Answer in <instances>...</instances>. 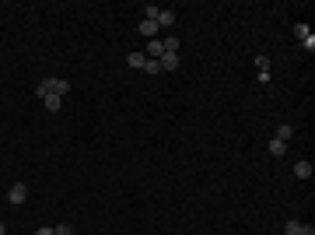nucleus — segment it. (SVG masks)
<instances>
[{"label": "nucleus", "mask_w": 315, "mask_h": 235, "mask_svg": "<svg viewBox=\"0 0 315 235\" xmlns=\"http://www.w3.org/2000/svg\"><path fill=\"white\" fill-rule=\"evenodd\" d=\"M161 46H165V53H179V39H161Z\"/></svg>", "instance_id": "13"}, {"label": "nucleus", "mask_w": 315, "mask_h": 235, "mask_svg": "<svg viewBox=\"0 0 315 235\" xmlns=\"http://www.w3.org/2000/svg\"><path fill=\"white\" fill-rule=\"evenodd\" d=\"M252 67H256L259 74H270V56H263V53H259L256 60H252Z\"/></svg>", "instance_id": "10"}, {"label": "nucleus", "mask_w": 315, "mask_h": 235, "mask_svg": "<svg viewBox=\"0 0 315 235\" xmlns=\"http://www.w3.org/2000/svg\"><path fill=\"white\" fill-rule=\"evenodd\" d=\"M42 102H46V109H49V112H60V106H63V98H60V95H53V92H49L46 98H42Z\"/></svg>", "instance_id": "9"}, {"label": "nucleus", "mask_w": 315, "mask_h": 235, "mask_svg": "<svg viewBox=\"0 0 315 235\" xmlns=\"http://www.w3.org/2000/svg\"><path fill=\"white\" fill-rule=\"evenodd\" d=\"M144 74H161V63L158 60H144Z\"/></svg>", "instance_id": "14"}, {"label": "nucleus", "mask_w": 315, "mask_h": 235, "mask_svg": "<svg viewBox=\"0 0 315 235\" xmlns=\"http://www.w3.org/2000/svg\"><path fill=\"white\" fill-rule=\"evenodd\" d=\"M140 35H144V39H154V35H158V21L140 18Z\"/></svg>", "instance_id": "4"}, {"label": "nucleus", "mask_w": 315, "mask_h": 235, "mask_svg": "<svg viewBox=\"0 0 315 235\" xmlns=\"http://www.w3.org/2000/svg\"><path fill=\"white\" fill-rule=\"evenodd\" d=\"M266 151H270V155H273V158H284V155H287V144H284V141H277V137H273V141H270V148H266Z\"/></svg>", "instance_id": "7"}, {"label": "nucleus", "mask_w": 315, "mask_h": 235, "mask_svg": "<svg viewBox=\"0 0 315 235\" xmlns=\"http://www.w3.org/2000/svg\"><path fill=\"white\" fill-rule=\"evenodd\" d=\"M144 60H147L144 53H130V56H126V63H130V67H137V70H144Z\"/></svg>", "instance_id": "11"}, {"label": "nucleus", "mask_w": 315, "mask_h": 235, "mask_svg": "<svg viewBox=\"0 0 315 235\" xmlns=\"http://www.w3.org/2000/svg\"><path fill=\"white\" fill-rule=\"evenodd\" d=\"M7 200L21 207V204L28 200V186H25V183H11V189H7Z\"/></svg>", "instance_id": "1"}, {"label": "nucleus", "mask_w": 315, "mask_h": 235, "mask_svg": "<svg viewBox=\"0 0 315 235\" xmlns=\"http://www.w3.org/2000/svg\"><path fill=\"white\" fill-rule=\"evenodd\" d=\"M291 137H294V126H291V123H280V126H277V141H284V144H287Z\"/></svg>", "instance_id": "8"}, {"label": "nucleus", "mask_w": 315, "mask_h": 235, "mask_svg": "<svg viewBox=\"0 0 315 235\" xmlns=\"http://www.w3.org/2000/svg\"><path fill=\"white\" fill-rule=\"evenodd\" d=\"M154 21H158V28H172L175 25V11H158Z\"/></svg>", "instance_id": "3"}, {"label": "nucleus", "mask_w": 315, "mask_h": 235, "mask_svg": "<svg viewBox=\"0 0 315 235\" xmlns=\"http://www.w3.org/2000/svg\"><path fill=\"white\" fill-rule=\"evenodd\" d=\"M294 35H298V42H301V39H308V35H312V28H308L305 21H298V25H294Z\"/></svg>", "instance_id": "12"}, {"label": "nucleus", "mask_w": 315, "mask_h": 235, "mask_svg": "<svg viewBox=\"0 0 315 235\" xmlns=\"http://www.w3.org/2000/svg\"><path fill=\"white\" fill-rule=\"evenodd\" d=\"M35 235H56V232H53V228H49V225H42V228H39V232H35Z\"/></svg>", "instance_id": "18"}, {"label": "nucleus", "mask_w": 315, "mask_h": 235, "mask_svg": "<svg viewBox=\"0 0 315 235\" xmlns=\"http://www.w3.org/2000/svg\"><path fill=\"white\" fill-rule=\"evenodd\" d=\"M284 232H287V235H301V221H287Z\"/></svg>", "instance_id": "15"}, {"label": "nucleus", "mask_w": 315, "mask_h": 235, "mask_svg": "<svg viewBox=\"0 0 315 235\" xmlns=\"http://www.w3.org/2000/svg\"><path fill=\"white\" fill-rule=\"evenodd\" d=\"M158 63H161V70H179V53H165Z\"/></svg>", "instance_id": "5"}, {"label": "nucleus", "mask_w": 315, "mask_h": 235, "mask_svg": "<svg viewBox=\"0 0 315 235\" xmlns=\"http://www.w3.org/2000/svg\"><path fill=\"white\" fill-rule=\"evenodd\" d=\"M301 235H315V228L312 225H301Z\"/></svg>", "instance_id": "19"}, {"label": "nucleus", "mask_w": 315, "mask_h": 235, "mask_svg": "<svg viewBox=\"0 0 315 235\" xmlns=\"http://www.w3.org/2000/svg\"><path fill=\"white\" fill-rule=\"evenodd\" d=\"M53 232H56V235H74V228H70V225H56Z\"/></svg>", "instance_id": "17"}, {"label": "nucleus", "mask_w": 315, "mask_h": 235, "mask_svg": "<svg viewBox=\"0 0 315 235\" xmlns=\"http://www.w3.org/2000/svg\"><path fill=\"white\" fill-rule=\"evenodd\" d=\"M294 175L298 179H312V161H294Z\"/></svg>", "instance_id": "6"}, {"label": "nucleus", "mask_w": 315, "mask_h": 235, "mask_svg": "<svg viewBox=\"0 0 315 235\" xmlns=\"http://www.w3.org/2000/svg\"><path fill=\"white\" fill-rule=\"evenodd\" d=\"M158 11H161V7H154V4H147V7H144V18H147V21H154V18H158Z\"/></svg>", "instance_id": "16"}, {"label": "nucleus", "mask_w": 315, "mask_h": 235, "mask_svg": "<svg viewBox=\"0 0 315 235\" xmlns=\"http://www.w3.org/2000/svg\"><path fill=\"white\" fill-rule=\"evenodd\" d=\"M46 84H49V92H53V95H60V98H63V95L70 92V81H67V78H46Z\"/></svg>", "instance_id": "2"}]
</instances>
